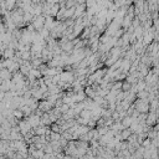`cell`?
I'll return each instance as SVG.
<instances>
[{
	"label": "cell",
	"mask_w": 159,
	"mask_h": 159,
	"mask_svg": "<svg viewBox=\"0 0 159 159\" xmlns=\"http://www.w3.org/2000/svg\"><path fill=\"white\" fill-rule=\"evenodd\" d=\"M132 134H133V132H132L129 128H127V129L122 130V132H120V139H122V142H125V140H128V138H129Z\"/></svg>",
	"instance_id": "1"
},
{
	"label": "cell",
	"mask_w": 159,
	"mask_h": 159,
	"mask_svg": "<svg viewBox=\"0 0 159 159\" xmlns=\"http://www.w3.org/2000/svg\"><path fill=\"white\" fill-rule=\"evenodd\" d=\"M153 159H159V157H157V158H153Z\"/></svg>",
	"instance_id": "2"
}]
</instances>
